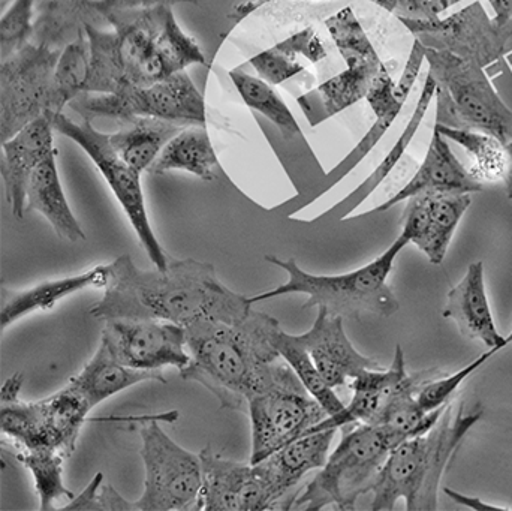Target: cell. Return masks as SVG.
<instances>
[{
	"instance_id": "f6af8a7d",
	"label": "cell",
	"mask_w": 512,
	"mask_h": 511,
	"mask_svg": "<svg viewBox=\"0 0 512 511\" xmlns=\"http://www.w3.org/2000/svg\"><path fill=\"white\" fill-rule=\"evenodd\" d=\"M505 149H507V173H505L504 183L508 198L512 200V140L505 144Z\"/></svg>"
},
{
	"instance_id": "d590c367",
	"label": "cell",
	"mask_w": 512,
	"mask_h": 511,
	"mask_svg": "<svg viewBox=\"0 0 512 511\" xmlns=\"http://www.w3.org/2000/svg\"><path fill=\"white\" fill-rule=\"evenodd\" d=\"M15 458L32 473L41 503L39 509L54 510L53 504L62 498L74 500L75 495L63 485V462L66 461L63 456L48 450L18 449Z\"/></svg>"
},
{
	"instance_id": "44dd1931",
	"label": "cell",
	"mask_w": 512,
	"mask_h": 511,
	"mask_svg": "<svg viewBox=\"0 0 512 511\" xmlns=\"http://www.w3.org/2000/svg\"><path fill=\"white\" fill-rule=\"evenodd\" d=\"M53 132L51 117L42 116L2 143L0 173L6 201L17 219H23L26 212L27 186L36 168L59 152L54 147Z\"/></svg>"
},
{
	"instance_id": "5b68a950",
	"label": "cell",
	"mask_w": 512,
	"mask_h": 511,
	"mask_svg": "<svg viewBox=\"0 0 512 511\" xmlns=\"http://www.w3.org/2000/svg\"><path fill=\"white\" fill-rule=\"evenodd\" d=\"M408 240L400 236L366 266L342 275H312L304 272L294 258L282 260L276 255H265V261L285 270L288 281L273 290L249 297L251 305L262 300L276 299L288 294H306L307 300L301 308H325L330 314L340 317L361 318L364 315L393 317L400 309L396 294L388 285L394 261L408 246Z\"/></svg>"
},
{
	"instance_id": "8d00e7d4",
	"label": "cell",
	"mask_w": 512,
	"mask_h": 511,
	"mask_svg": "<svg viewBox=\"0 0 512 511\" xmlns=\"http://www.w3.org/2000/svg\"><path fill=\"white\" fill-rule=\"evenodd\" d=\"M328 32L348 66L384 65L351 8L342 9L325 21Z\"/></svg>"
},
{
	"instance_id": "cb8c5ba5",
	"label": "cell",
	"mask_w": 512,
	"mask_h": 511,
	"mask_svg": "<svg viewBox=\"0 0 512 511\" xmlns=\"http://www.w3.org/2000/svg\"><path fill=\"white\" fill-rule=\"evenodd\" d=\"M339 429L312 432L286 444L264 461L255 464L277 501L279 510H286V495L310 473L321 470L328 459V450Z\"/></svg>"
},
{
	"instance_id": "ee69618b",
	"label": "cell",
	"mask_w": 512,
	"mask_h": 511,
	"mask_svg": "<svg viewBox=\"0 0 512 511\" xmlns=\"http://www.w3.org/2000/svg\"><path fill=\"white\" fill-rule=\"evenodd\" d=\"M495 11V23L498 26L505 27L512 24V0H489Z\"/></svg>"
},
{
	"instance_id": "e575fe53",
	"label": "cell",
	"mask_w": 512,
	"mask_h": 511,
	"mask_svg": "<svg viewBox=\"0 0 512 511\" xmlns=\"http://www.w3.org/2000/svg\"><path fill=\"white\" fill-rule=\"evenodd\" d=\"M271 341H273L274 348H276L279 356L291 366L292 371L306 387L307 392L327 411L328 417L337 416L345 410V404L337 398L333 387L325 383L324 378L316 369L312 357L309 356L306 348L300 344L297 336L283 332L282 327L279 326L274 330Z\"/></svg>"
},
{
	"instance_id": "f1b7e54d",
	"label": "cell",
	"mask_w": 512,
	"mask_h": 511,
	"mask_svg": "<svg viewBox=\"0 0 512 511\" xmlns=\"http://www.w3.org/2000/svg\"><path fill=\"white\" fill-rule=\"evenodd\" d=\"M185 128L170 120L137 117L123 123L122 129L110 134V141L123 161L143 173L149 170L168 141Z\"/></svg>"
},
{
	"instance_id": "9c48e42d",
	"label": "cell",
	"mask_w": 512,
	"mask_h": 511,
	"mask_svg": "<svg viewBox=\"0 0 512 511\" xmlns=\"http://www.w3.org/2000/svg\"><path fill=\"white\" fill-rule=\"evenodd\" d=\"M246 413L252 428L249 462L254 465L304 437L328 417L282 357L274 363L265 386L249 399Z\"/></svg>"
},
{
	"instance_id": "30bf717a",
	"label": "cell",
	"mask_w": 512,
	"mask_h": 511,
	"mask_svg": "<svg viewBox=\"0 0 512 511\" xmlns=\"http://www.w3.org/2000/svg\"><path fill=\"white\" fill-rule=\"evenodd\" d=\"M83 119L107 117L122 123L155 117L183 126H206V101L188 72L146 87H123L113 93L84 92L69 104Z\"/></svg>"
},
{
	"instance_id": "5bb4252c",
	"label": "cell",
	"mask_w": 512,
	"mask_h": 511,
	"mask_svg": "<svg viewBox=\"0 0 512 511\" xmlns=\"http://www.w3.org/2000/svg\"><path fill=\"white\" fill-rule=\"evenodd\" d=\"M400 20L427 47L450 51L483 68L501 59L512 44V24L498 26L478 0L447 18Z\"/></svg>"
},
{
	"instance_id": "8992f818",
	"label": "cell",
	"mask_w": 512,
	"mask_h": 511,
	"mask_svg": "<svg viewBox=\"0 0 512 511\" xmlns=\"http://www.w3.org/2000/svg\"><path fill=\"white\" fill-rule=\"evenodd\" d=\"M340 431V443L312 482L294 497L291 510H355L357 501L375 488L394 447L390 435L379 426L364 423H351Z\"/></svg>"
},
{
	"instance_id": "7c38bea8",
	"label": "cell",
	"mask_w": 512,
	"mask_h": 511,
	"mask_svg": "<svg viewBox=\"0 0 512 511\" xmlns=\"http://www.w3.org/2000/svg\"><path fill=\"white\" fill-rule=\"evenodd\" d=\"M155 419L140 428V455L146 468L144 492L134 511L197 510L203 488L200 455L174 443Z\"/></svg>"
},
{
	"instance_id": "83f0119b",
	"label": "cell",
	"mask_w": 512,
	"mask_h": 511,
	"mask_svg": "<svg viewBox=\"0 0 512 511\" xmlns=\"http://www.w3.org/2000/svg\"><path fill=\"white\" fill-rule=\"evenodd\" d=\"M219 161L206 126H186L168 141L147 173L161 176L168 171H186L204 182L218 179Z\"/></svg>"
},
{
	"instance_id": "3957f363",
	"label": "cell",
	"mask_w": 512,
	"mask_h": 511,
	"mask_svg": "<svg viewBox=\"0 0 512 511\" xmlns=\"http://www.w3.org/2000/svg\"><path fill=\"white\" fill-rule=\"evenodd\" d=\"M279 321L252 311L242 323L200 321L185 327L191 362L180 371L218 398L222 408L248 410V401L270 378L280 359L271 336Z\"/></svg>"
},
{
	"instance_id": "e0dca14e",
	"label": "cell",
	"mask_w": 512,
	"mask_h": 511,
	"mask_svg": "<svg viewBox=\"0 0 512 511\" xmlns=\"http://www.w3.org/2000/svg\"><path fill=\"white\" fill-rule=\"evenodd\" d=\"M177 3L200 5L201 0H38L33 38L63 50L84 32L86 24L105 27L116 12Z\"/></svg>"
},
{
	"instance_id": "277c9868",
	"label": "cell",
	"mask_w": 512,
	"mask_h": 511,
	"mask_svg": "<svg viewBox=\"0 0 512 511\" xmlns=\"http://www.w3.org/2000/svg\"><path fill=\"white\" fill-rule=\"evenodd\" d=\"M483 416V405L453 399L429 432L393 447L373 488L372 510H393L399 500L408 511L438 510L442 477Z\"/></svg>"
},
{
	"instance_id": "ab89813d",
	"label": "cell",
	"mask_w": 512,
	"mask_h": 511,
	"mask_svg": "<svg viewBox=\"0 0 512 511\" xmlns=\"http://www.w3.org/2000/svg\"><path fill=\"white\" fill-rule=\"evenodd\" d=\"M38 0H12L0 20L2 60L20 51L35 36V8Z\"/></svg>"
},
{
	"instance_id": "484cf974",
	"label": "cell",
	"mask_w": 512,
	"mask_h": 511,
	"mask_svg": "<svg viewBox=\"0 0 512 511\" xmlns=\"http://www.w3.org/2000/svg\"><path fill=\"white\" fill-rule=\"evenodd\" d=\"M57 156L59 152L48 156L33 173L27 186L26 210L41 213L60 239L69 243L84 242L86 234L75 218L60 182Z\"/></svg>"
},
{
	"instance_id": "ac0fdd59",
	"label": "cell",
	"mask_w": 512,
	"mask_h": 511,
	"mask_svg": "<svg viewBox=\"0 0 512 511\" xmlns=\"http://www.w3.org/2000/svg\"><path fill=\"white\" fill-rule=\"evenodd\" d=\"M400 221V236L439 266L447 257L454 233L472 204L471 194L415 195L409 198Z\"/></svg>"
},
{
	"instance_id": "d4e9b609",
	"label": "cell",
	"mask_w": 512,
	"mask_h": 511,
	"mask_svg": "<svg viewBox=\"0 0 512 511\" xmlns=\"http://www.w3.org/2000/svg\"><path fill=\"white\" fill-rule=\"evenodd\" d=\"M144 381L167 384V378L162 371H138L129 368L117 362L110 351L99 344L95 356L84 366L80 374L69 380L68 386L86 401L90 410H93L111 396Z\"/></svg>"
},
{
	"instance_id": "bcb514c9",
	"label": "cell",
	"mask_w": 512,
	"mask_h": 511,
	"mask_svg": "<svg viewBox=\"0 0 512 511\" xmlns=\"http://www.w3.org/2000/svg\"><path fill=\"white\" fill-rule=\"evenodd\" d=\"M373 2L379 3V5L384 6L388 11L393 9V0H373Z\"/></svg>"
},
{
	"instance_id": "f35d334b",
	"label": "cell",
	"mask_w": 512,
	"mask_h": 511,
	"mask_svg": "<svg viewBox=\"0 0 512 511\" xmlns=\"http://www.w3.org/2000/svg\"><path fill=\"white\" fill-rule=\"evenodd\" d=\"M496 353H498V351H486V353L481 354L478 359L472 360L468 366L460 369V371L454 372V374L436 375V377H426V375L423 374L414 392L415 399H417L420 407L423 408L424 411H427V413H432V411L447 407V405L453 401L457 392H459L462 384L465 383L469 377H472L481 366L486 365Z\"/></svg>"
},
{
	"instance_id": "b9f144b4",
	"label": "cell",
	"mask_w": 512,
	"mask_h": 511,
	"mask_svg": "<svg viewBox=\"0 0 512 511\" xmlns=\"http://www.w3.org/2000/svg\"><path fill=\"white\" fill-rule=\"evenodd\" d=\"M249 63L254 66L259 78L273 84V86L285 83L289 78L295 77V75L304 71V66L297 62V57L285 53L276 45L256 54L249 60Z\"/></svg>"
},
{
	"instance_id": "d6a6232c",
	"label": "cell",
	"mask_w": 512,
	"mask_h": 511,
	"mask_svg": "<svg viewBox=\"0 0 512 511\" xmlns=\"http://www.w3.org/2000/svg\"><path fill=\"white\" fill-rule=\"evenodd\" d=\"M436 95V81L433 80L432 75H427L426 83H424L423 92H421L420 99H418L417 107H415L414 113H412L411 119L406 123L405 129H403L402 135H400L399 140L394 144L393 149L390 150L387 156L382 159L381 164L375 168L372 174L352 192L349 197H346L342 203H339L337 207L348 206V210H346L345 215L342 216V219L349 218L351 216L352 210L357 209L363 201H366L367 198L372 195V192L387 179L388 174L396 168V165L399 164L400 159L405 155L406 149H408L409 143H411L412 138L417 134L418 128H420L421 122H423L424 116L427 114V110H429L430 104H432V99L435 98Z\"/></svg>"
},
{
	"instance_id": "74e56055",
	"label": "cell",
	"mask_w": 512,
	"mask_h": 511,
	"mask_svg": "<svg viewBox=\"0 0 512 511\" xmlns=\"http://www.w3.org/2000/svg\"><path fill=\"white\" fill-rule=\"evenodd\" d=\"M384 66V65H382ZM382 66H348L345 71L336 77L322 83L318 87L319 96L324 104L327 116L342 113L351 105L357 104L360 99L366 98L370 84Z\"/></svg>"
},
{
	"instance_id": "9a60e30c",
	"label": "cell",
	"mask_w": 512,
	"mask_h": 511,
	"mask_svg": "<svg viewBox=\"0 0 512 511\" xmlns=\"http://www.w3.org/2000/svg\"><path fill=\"white\" fill-rule=\"evenodd\" d=\"M101 344L111 356L138 371H161L165 366L185 369L191 362L186 329L152 318H111L104 321Z\"/></svg>"
},
{
	"instance_id": "6da1fadb",
	"label": "cell",
	"mask_w": 512,
	"mask_h": 511,
	"mask_svg": "<svg viewBox=\"0 0 512 511\" xmlns=\"http://www.w3.org/2000/svg\"><path fill=\"white\" fill-rule=\"evenodd\" d=\"M107 267L104 296L90 308L96 320L152 318L188 327L200 321L242 323L254 311L249 297L222 284L213 264L194 258L143 270L125 254Z\"/></svg>"
},
{
	"instance_id": "2e32d148",
	"label": "cell",
	"mask_w": 512,
	"mask_h": 511,
	"mask_svg": "<svg viewBox=\"0 0 512 511\" xmlns=\"http://www.w3.org/2000/svg\"><path fill=\"white\" fill-rule=\"evenodd\" d=\"M198 455L203 465V488L197 510H279L277 501L256 465L222 458L215 455L210 446Z\"/></svg>"
},
{
	"instance_id": "ffe728a7",
	"label": "cell",
	"mask_w": 512,
	"mask_h": 511,
	"mask_svg": "<svg viewBox=\"0 0 512 511\" xmlns=\"http://www.w3.org/2000/svg\"><path fill=\"white\" fill-rule=\"evenodd\" d=\"M300 344L312 357L316 369L328 386H346L366 369L382 368L378 360L358 353L349 341L343 327V317L318 308L315 323L303 335H297Z\"/></svg>"
},
{
	"instance_id": "4fadbf2b",
	"label": "cell",
	"mask_w": 512,
	"mask_h": 511,
	"mask_svg": "<svg viewBox=\"0 0 512 511\" xmlns=\"http://www.w3.org/2000/svg\"><path fill=\"white\" fill-rule=\"evenodd\" d=\"M59 48L29 42L2 60L0 68V140L14 137L33 120L48 116Z\"/></svg>"
},
{
	"instance_id": "8fae6325",
	"label": "cell",
	"mask_w": 512,
	"mask_h": 511,
	"mask_svg": "<svg viewBox=\"0 0 512 511\" xmlns=\"http://www.w3.org/2000/svg\"><path fill=\"white\" fill-rule=\"evenodd\" d=\"M51 122H53L54 131L74 141L89 156L90 161L107 180L114 197L128 216L137 234L138 242L143 246L153 266L156 269H165L170 263V258L150 225L140 171L135 170L120 158L111 144L110 134H102L98 131L92 125V120L83 119V122L77 123L69 119L65 113H60L51 117Z\"/></svg>"
},
{
	"instance_id": "7402d4cb",
	"label": "cell",
	"mask_w": 512,
	"mask_h": 511,
	"mask_svg": "<svg viewBox=\"0 0 512 511\" xmlns=\"http://www.w3.org/2000/svg\"><path fill=\"white\" fill-rule=\"evenodd\" d=\"M484 189L483 183L472 177L468 168L456 158L447 138L433 129L432 141L423 164L418 167L417 173L411 180L393 195L390 200L382 203L370 213H382L397 206L402 201L409 200L415 195L432 194H475Z\"/></svg>"
},
{
	"instance_id": "7bdbcfd3",
	"label": "cell",
	"mask_w": 512,
	"mask_h": 511,
	"mask_svg": "<svg viewBox=\"0 0 512 511\" xmlns=\"http://www.w3.org/2000/svg\"><path fill=\"white\" fill-rule=\"evenodd\" d=\"M276 47L294 57L301 54V56L306 57V59L313 63L327 57L324 44H322L321 39H319V36L316 35L313 29L301 30V32L292 35L291 38L277 44Z\"/></svg>"
},
{
	"instance_id": "ba28073f",
	"label": "cell",
	"mask_w": 512,
	"mask_h": 511,
	"mask_svg": "<svg viewBox=\"0 0 512 511\" xmlns=\"http://www.w3.org/2000/svg\"><path fill=\"white\" fill-rule=\"evenodd\" d=\"M23 372L9 377L0 390V429L17 449L48 450L65 459L77 449L90 407L71 387L38 402L20 399Z\"/></svg>"
},
{
	"instance_id": "d6986e66",
	"label": "cell",
	"mask_w": 512,
	"mask_h": 511,
	"mask_svg": "<svg viewBox=\"0 0 512 511\" xmlns=\"http://www.w3.org/2000/svg\"><path fill=\"white\" fill-rule=\"evenodd\" d=\"M421 375L423 372L408 374L405 353L402 347L397 345L390 368L366 369L357 375L349 383L352 398L349 404L345 405V410L337 416L322 420L307 434L325 429H340L351 423L378 426L396 396L403 390L415 386Z\"/></svg>"
},
{
	"instance_id": "7dc6e473",
	"label": "cell",
	"mask_w": 512,
	"mask_h": 511,
	"mask_svg": "<svg viewBox=\"0 0 512 511\" xmlns=\"http://www.w3.org/2000/svg\"><path fill=\"white\" fill-rule=\"evenodd\" d=\"M507 342H508V345L511 344V342H512V332L510 333V335L507 336Z\"/></svg>"
},
{
	"instance_id": "836d02e7",
	"label": "cell",
	"mask_w": 512,
	"mask_h": 511,
	"mask_svg": "<svg viewBox=\"0 0 512 511\" xmlns=\"http://www.w3.org/2000/svg\"><path fill=\"white\" fill-rule=\"evenodd\" d=\"M230 78L245 104L256 113L267 117L279 129L285 140H294L303 135L294 114L289 110L282 96L276 92L273 84L249 75L240 68L230 71Z\"/></svg>"
},
{
	"instance_id": "4316f807",
	"label": "cell",
	"mask_w": 512,
	"mask_h": 511,
	"mask_svg": "<svg viewBox=\"0 0 512 511\" xmlns=\"http://www.w3.org/2000/svg\"><path fill=\"white\" fill-rule=\"evenodd\" d=\"M108 284V267L96 266L81 275L71 278L45 281L29 290L20 293H8L3 297L0 326L2 329L11 326L15 321L36 311H50L57 302L72 296L86 288H105Z\"/></svg>"
},
{
	"instance_id": "60d3db41",
	"label": "cell",
	"mask_w": 512,
	"mask_h": 511,
	"mask_svg": "<svg viewBox=\"0 0 512 511\" xmlns=\"http://www.w3.org/2000/svg\"><path fill=\"white\" fill-rule=\"evenodd\" d=\"M65 511H134L132 501L125 500L110 483L105 482L104 474L98 473L80 495L69 501Z\"/></svg>"
},
{
	"instance_id": "7a4b0ae2",
	"label": "cell",
	"mask_w": 512,
	"mask_h": 511,
	"mask_svg": "<svg viewBox=\"0 0 512 511\" xmlns=\"http://www.w3.org/2000/svg\"><path fill=\"white\" fill-rule=\"evenodd\" d=\"M108 27L84 26L90 51L86 92L152 86L189 66L206 65L200 44L179 26L173 6L116 12Z\"/></svg>"
},
{
	"instance_id": "52a82bcc",
	"label": "cell",
	"mask_w": 512,
	"mask_h": 511,
	"mask_svg": "<svg viewBox=\"0 0 512 511\" xmlns=\"http://www.w3.org/2000/svg\"><path fill=\"white\" fill-rule=\"evenodd\" d=\"M424 54L436 81V125L475 129L510 143L512 108L496 92L483 66L427 45Z\"/></svg>"
},
{
	"instance_id": "4dcf8cb0",
	"label": "cell",
	"mask_w": 512,
	"mask_h": 511,
	"mask_svg": "<svg viewBox=\"0 0 512 511\" xmlns=\"http://www.w3.org/2000/svg\"><path fill=\"white\" fill-rule=\"evenodd\" d=\"M436 131L447 140L462 146L471 158L469 173L480 183L504 182L507 173V149L495 135L475 129L450 128L435 125Z\"/></svg>"
},
{
	"instance_id": "1f68e13d",
	"label": "cell",
	"mask_w": 512,
	"mask_h": 511,
	"mask_svg": "<svg viewBox=\"0 0 512 511\" xmlns=\"http://www.w3.org/2000/svg\"><path fill=\"white\" fill-rule=\"evenodd\" d=\"M90 74V51L86 33L69 42L54 69L48 117L63 113L72 101L86 92Z\"/></svg>"
},
{
	"instance_id": "603a6c76",
	"label": "cell",
	"mask_w": 512,
	"mask_h": 511,
	"mask_svg": "<svg viewBox=\"0 0 512 511\" xmlns=\"http://www.w3.org/2000/svg\"><path fill=\"white\" fill-rule=\"evenodd\" d=\"M442 315L453 320L465 338L481 342L489 350L499 353L508 347L507 336L499 333L493 317L483 261L472 263L462 281L451 288Z\"/></svg>"
},
{
	"instance_id": "f546056e",
	"label": "cell",
	"mask_w": 512,
	"mask_h": 511,
	"mask_svg": "<svg viewBox=\"0 0 512 511\" xmlns=\"http://www.w3.org/2000/svg\"><path fill=\"white\" fill-rule=\"evenodd\" d=\"M396 84L397 83H394L393 75L388 72L387 66H382L381 71L373 78L369 92H367L366 95L367 102H369L373 113H375L376 122L373 123L372 128L364 135L363 140L357 144V147L346 156L345 161L340 162V164L334 168L333 173H339V171L342 170L340 176L337 177V182L343 179L346 174L351 173V171L372 152L373 147L381 141L385 132L391 128L394 120L402 113L403 107H405L408 99L397 95Z\"/></svg>"
}]
</instances>
